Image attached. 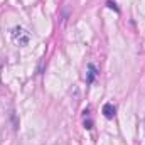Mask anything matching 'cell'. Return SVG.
Returning <instances> with one entry per match:
<instances>
[{"label":"cell","mask_w":145,"mask_h":145,"mask_svg":"<svg viewBox=\"0 0 145 145\" xmlns=\"http://www.w3.org/2000/svg\"><path fill=\"white\" fill-rule=\"evenodd\" d=\"M10 34H12V40H14L17 46H27L29 40H31V34H29L24 27H20V25L14 27Z\"/></svg>","instance_id":"obj_1"},{"label":"cell","mask_w":145,"mask_h":145,"mask_svg":"<svg viewBox=\"0 0 145 145\" xmlns=\"http://www.w3.org/2000/svg\"><path fill=\"white\" fill-rule=\"evenodd\" d=\"M101 113L105 115V118L111 120V118L116 115V106H115L113 103H105V105H103V110H101Z\"/></svg>","instance_id":"obj_2"},{"label":"cell","mask_w":145,"mask_h":145,"mask_svg":"<svg viewBox=\"0 0 145 145\" xmlns=\"http://www.w3.org/2000/svg\"><path fill=\"white\" fill-rule=\"evenodd\" d=\"M96 74H98L96 66H95V64H88V76H86V83H88V84H91V83L95 81Z\"/></svg>","instance_id":"obj_3"},{"label":"cell","mask_w":145,"mask_h":145,"mask_svg":"<svg viewBox=\"0 0 145 145\" xmlns=\"http://www.w3.org/2000/svg\"><path fill=\"white\" fill-rule=\"evenodd\" d=\"M106 5H108L110 8H113L115 12H120V8L116 7V3H115V2H106Z\"/></svg>","instance_id":"obj_4"},{"label":"cell","mask_w":145,"mask_h":145,"mask_svg":"<svg viewBox=\"0 0 145 145\" xmlns=\"http://www.w3.org/2000/svg\"><path fill=\"white\" fill-rule=\"evenodd\" d=\"M84 127H86L88 130H91V128H93V121H91V120H84Z\"/></svg>","instance_id":"obj_5"}]
</instances>
